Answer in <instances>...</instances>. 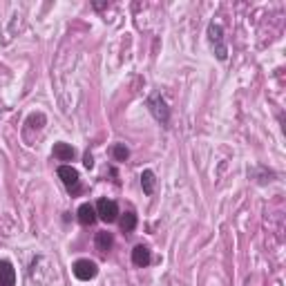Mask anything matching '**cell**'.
I'll return each instance as SVG.
<instances>
[{
  "label": "cell",
  "mask_w": 286,
  "mask_h": 286,
  "mask_svg": "<svg viewBox=\"0 0 286 286\" xmlns=\"http://www.w3.org/2000/svg\"><path fill=\"white\" fill-rule=\"evenodd\" d=\"M148 107H150L152 117L157 119L161 126H168V121H170V110H168V105H165V101L161 98V94H152V96H150V98H148Z\"/></svg>",
  "instance_id": "obj_1"
},
{
  "label": "cell",
  "mask_w": 286,
  "mask_h": 286,
  "mask_svg": "<svg viewBox=\"0 0 286 286\" xmlns=\"http://www.w3.org/2000/svg\"><path fill=\"white\" fill-rule=\"evenodd\" d=\"M59 179L63 181V186L72 192V195H79V192H81L79 173H76L72 165H61V168H59Z\"/></svg>",
  "instance_id": "obj_2"
},
{
  "label": "cell",
  "mask_w": 286,
  "mask_h": 286,
  "mask_svg": "<svg viewBox=\"0 0 286 286\" xmlns=\"http://www.w3.org/2000/svg\"><path fill=\"white\" fill-rule=\"evenodd\" d=\"M208 38H210L212 47H215L217 59H219V61H226L228 49H226V45H223V32H221L219 25H215V23L208 25Z\"/></svg>",
  "instance_id": "obj_3"
},
{
  "label": "cell",
  "mask_w": 286,
  "mask_h": 286,
  "mask_svg": "<svg viewBox=\"0 0 286 286\" xmlns=\"http://www.w3.org/2000/svg\"><path fill=\"white\" fill-rule=\"evenodd\" d=\"M96 217H98V219H103V221H107V223L117 221L119 219V206H117V201L98 199V204H96Z\"/></svg>",
  "instance_id": "obj_4"
},
{
  "label": "cell",
  "mask_w": 286,
  "mask_h": 286,
  "mask_svg": "<svg viewBox=\"0 0 286 286\" xmlns=\"http://www.w3.org/2000/svg\"><path fill=\"white\" fill-rule=\"evenodd\" d=\"M72 270H74V275L79 279H83V282H90V279H94L96 273H98L96 264L92 262V259H79V262H74Z\"/></svg>",
  "instance_id": "obj_5"
},
{
  "label": "cell",
  "mask_w": 286,
  "mask_h": 286,
  "mask_svg": "<svg viewBox=\"0 0 286 286\" xmlns=\"http://www.w3.org/2000/svg\"><path fill=\"white\" fill-rule=\"evenodd\" d=\"M14 284H16V270L7 259H3L0 262V286H14Z\"/></svg>",
  "instance_id": "obj_6"
},
{
  "label": "cell",
  "mask_w": 286,
  "mask_h": 286,
  "mask_svg": "<svg viewBox=\"0 0 286 286\" xmlns=\"http://www.w3.org/2000/svg\"><path fill=\"white\" fill-rule=\"evenodd\" d=\"M150 259H152V257H150V251H148V246H143V244H139V246L132 251V262H134V266H139V268L148 266Z\"/></svg>",
  "instance_id": "obj_7"
},
{
  "label": "cell",
  "mask_w": 286,
  "mask_h": 286,
  "mask_svg": "<svg viewBox=\"0 0 286 286\" xmlns=\"http://www.w3.org/2000/svg\"><path fill=\"white\" fill-rule=\"evenodd\" d=\"M76 215H79V221L83 223V226H92V223L98 219V217H96V208L90 206V204H83Z\"/></svg>",
  "instance_id": "obj_8"
},
{
  "label": "cell",
  "mask_w": 286,
  "mask_h": 286,
  "mask_svg": "<svg viewBox=\"0 0 286 286\" xmlns=\"http://www.w3.org/2000/svg\"><path fill=\"white\" fill-rule=\"evenodd\" d=\"M54 157L59 161H72L74 159V148L70 143H54Z\"/></svg>",
  "instance_id": "obj_9"
},
{
  "label": "cell",
  "mask_w": 286,
  "mask_h": 286,
  "mask_svg": "<svg viewBox=\"0 0 286 286\" xmlns=\"http://www.w3.org/2000/svg\"><path fill=\"white\" fill-rule=\"evenodd\" d=\"M112 244H114L112 233H107V231L96 233V251H98V253H107V251L112 248Z\"/></svg>",
  "instance_id": "obj_10"
},
{
  "label": "cell",
  "mask_w": 286,
  "mask_h": 286,
  "mask_svg": "<svg viewBox=\"0 0 286 286\" xmlns=\"http://www.w3.org/2000/svg\"><path fill=\"white\" fill-rule=\"evenodd\" d=\"M154 184H157V179H154L152 170H143V173H141V186H143L145 195H152V192H154Z\"/></svg>",
  "instance_id": "obj_11"
},
{
  "label": "cell",
  "mask_w": 286,
  "mask_h": 286,
  "mask_svg": "<svg viewBox=\"0 0 286 286\" xmlns=\"http://www.w3.org/2000/svg\"><path fill=\"white\" fill-rule=\"evenodd\" d=\"M121 228L126 233H132L134 228H137V215H134V212H126V215L121 217Z\"/></svg>",
  "instance_id": "obj_12"
},
{
  "label": "cell",
  "mask_w": 286,
  "mask_h": 286,
  "mask_svg": "<svg viewBox=\"0 0 286 286\" xmlns=\"http://www.w3.org/2000/svg\"><path fill=\"white\" fill-rule=\"evenodd\" d=\"M112 154H114V159H117V161H126V159L130 157V150H128L123 143H117V145L112 148Z\"/></svg>",
  "instance_id": "obj_13"
},
{
  "label": "cell",
  "mask_w": 286,
  "mask_h": 286,
  "mask_svg": "<svg viewBox=\"0 0 286 286\" xmlns=\"http://www.w3.org/2000/svg\"><path fill=\"white\" fill-rule=\"evenodd\" d=\"M83 163H85V168H92V165H94V159H92V154H85V161H83Z\"/></svg>",
  "instance_id": "obj_14"
}]
</instances>
